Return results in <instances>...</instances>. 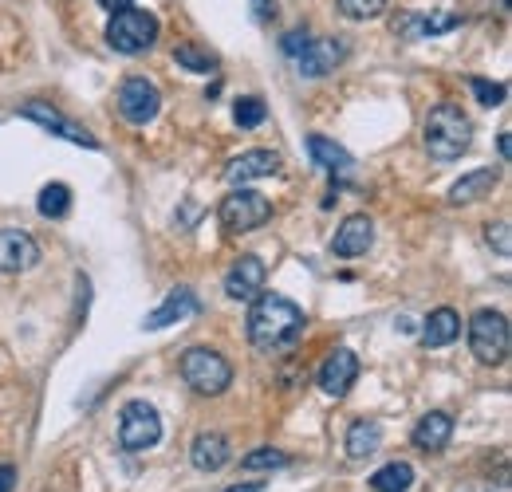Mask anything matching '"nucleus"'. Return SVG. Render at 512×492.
<instances>
[{"label":"nucleus","mask_w":512,"mask_h":492,"mask_svg":"<svg viewBox=\"0 0 512 492\" xmlns=\"http://www.w3.org/2000/svg\"><path fill=\"white\" fill-rule=\"evenodd\" d=\"M410 485H414V465L410 461H390V465H383L371 477V489L375 492H406Z\"/></svg>","instance_id":"24"},{"label":"nucleus","mask_w":512,"mask_h":492,"mask_svg":"<svg viewBox=\"0 0 512 492\" xmlns=\"http://www.w3.org/2000/svg\"><path fill=\"white\" fill-rule=\"evenodd\" d=\"M371 245H375V221L363 217V213H355V217H347V221L339 225V233H335V241H331V252H335L339 260H355V256H367Z\"/></svg>","instance_id":"15"},{"label":"nucleus","mask_w":512,"mask_h":492,"mask_svg":"<svg viewBox=\"0 0 512 492\" xmlns=\"http://www.w3.org/2000/svg\"><path fill=\"white\" fill-rule=\"evenodd\" d=\"M308 154H312V162L327 170V174H351L355 170V158L343 150V146H335L331 138H323V134H312L308 138Z\"/></svg>","instance_id":"20"},{"label":"nucleus","mask_w":512,"mask_h":492,"mask_svg":"<svg viewBox=\"0 0 512 492\" xmlns=\"http://www.w3.org/2000/svg\"><path fill=\"white\" fill-rule=\"evenodd\" d=\"M264 280H268L264 260L260 256H241L225 276V296L229 300H256L264 292Z\"/></svg>","instance_id":"14"},{"label":"nucleus","mask_w":512,"mask_h":492,"mask_svg":"<svg viewBox=\"0 0 512 492\" xmlns=\"http://www.w3.org/2000/svg\"><path fill=\"white\" fill-rule=\"evenodd\" d=\"M497 150H501V158H505V162H509V150H512L509 134H501V138H497Z\"/></svg>","instance_id":"36"},{"label":"nucleus","mask_w":512,"mask_h":492,"mask_svg":"<svg viewBox=\"0 0 512 492\" xmlns=\"http://www.w3.org/2000/svg\"><path fill=\"white\" fill-rule=\"evenodd\" d=\"M119 111H123V119L134 126H146L158 119V111H162V91L150 83V79H142V75H130L119 83Z\"/></svg>","instance_id":"10"},{"label":"nucleus","mask_w":512,"mask_h":492,"mask_svg":"<svg viewBox=\"0 0 512 492\" xmlns=\"http://www.w3.org/2000/svg\"><path fill=\"white\" fill-rule=\"evenodd\" d=\"M489 245L497 248V256H509V252H512L509 221H497V225H489Z\"/></svg>","instance_id":"31"},{"label":"nucleus","mask_w":512,"mask_h":492,"mask_svg":"<svg viewBox=\"0 0 512 492\" xmlns=\"http://www.w3.org/2000/svg\"><path fill=\"white\" fill-rule=\"evenodd\" d=\"M162 437V418L150 402H127L123 406V418H119V445L127 453H142L150 445H158Z\"/></svg>","instance_id":"8"},{"label":"nucleus","mask_w":512,"mask_h":492,"mask_svg":"<svg viewBox=\"0 0 512 492\" xmlns=\"http://www.w3.org/2000/svg\"><path fill=\"white\" fill-rule=\"evenodd\" d=\"M379 445H383V426L375 418L351 422V430H347V457L351 461H367L371 453H379Z\"/></svg>","instance_id":"21"},{"label":"nucleus","mask_w":512,"mask_h":492,"mask_svg":"<svg viewBox=\"0 0 512 492\" xmlns=\"http://www.w3.org/2000/svg\"><path fill=\"white\" fill-rule=\"evenodd\" d=\"M284 465H288V453H280V449H253V453L241 457V469H249V473H256V469H284Z\"/></svg>","instance_id":"28"},{"label":"nucleus","mask_w":512,"mask_h":492,"mask_svg":"<svg viewBox=\"0 0 512 492\" xmlns=\"http://www.w3.org/2000/svg\"><path fill=\"white\" fill-rule=\"evenodd\" d=\"M107 44L123 56H138L150 52L158 44V16L142 12V8H119L107 24Z\"/></svg>","instance_id":"4"},{"label":"nucleus","mask_w":512,"mask_h":492,"mask_svg":"<svg viewBox=\"0 0 512 492\" xmlns=\"http://www.w3.org/2000/svg\"><path fill=\"white\" fill-rule=\"evenodd\" d=\"M16 485V469L12 465H0V492H12Z\"/></svg>","instance_id":"33"},{"label":"nucleus","mask_w":512,"mask_h":492,"mask_svg":"<svg viewBox=\"0 0 512 492\" xmlns=\"http://www.w3.org/2000/svg\"><path fill=\"white\" fill-rule=\"evenodd\" d=\"M473 146V123L457 103H438L426 115V150L434 162H457Z\"/></svg>","instance_id":"2"},{"label":"nucleus","mask_w":512,"mask_h":492,"mask_svg":"<svg viewBox=\"0 0 512 492\" xmlns=\"http://www.w3.org/2000/svg\"><path fill=\"white\" fill-rule=\"evenodd\" d=\"M40 264V245L24 229H0V272H28Z\"/></svg>","instance_id":"13"},{"label":"nucleus","mask_w":512,"mask_h":492,"mask_svg":"<svg viewBox=\"0 0 512 492\" xmlns=\"http://www.w3.org/2000/svg\"><path fill=\"white\" fill-rule=\"evenodd\" d=\"M355 378H359V355L351 347H335L323 359L320 374H316V382H320V390L327 398H343L355 386Z\"/></svg>","instance_id":"12"},{"label":"nucleus","mask_w":512,"mask_h":492,"mask_svg":"<svg viewBox=\"0 0 512 492\" xmlns=\"http://www.w3.org/2000/svg\"><path fill=\"white\" fill-rule=\"evenodd\" d=\"M493 189H497V170H473V174H465L461 182H453L449 205H473V201H481V197L493 193Z\"/></svg>","instance_id":"23"},{"label":"nucleus","mask_w":512,"mask_h":492,"mask_svg":"<svg viewBox=\"0 0 512 492\" xmlns=\"http://www.w3.org/2000/svg\"><path fill=\"white\" fill-rule=\"evenodd\" d=\"M233 119L241 130H256V126L268 119V107H264V99H256V95H245V99H237V107H233Z\"/></svg>","instance_id":"27"},{"label":"nucleus","mask_w":512,"mask_h":492,"mask_svg":"<svg viewBox=\"0 0 512 492\" xmlns=\"http://www.w3.org/2000/svg\"><path fill=\"white\" fill-rule=\"evenodd\" d=\"M457 24H461V16H457V12H446V8H434V12H426V8H402V12H394V20H390L394 36H406V40L446 36Z\"/></svg>","instance_id":"9"},{"label":"nucleus","mask_w":512,"mask_h":492,"mask_svg":"<svg viewBox=\"0 0 512 492\" xmlns=\"http://www.w3.org/2000/svg\"><path fill=\"white\" fill-rule=\"evenodd\" d=\"M174 63L193 71V75H209V71L217 67V56L205 52V48H197V44H178V48H174Z\"/></svg>","instance_id":"26"},{"label":"nucleus","mask_w":512,"mask_h":492,"mask_svg":"<svg viewBox=\"0 0 512 492\" xmlns=\"http://www.w3.org/2000/svg\"><path fill=\"white\" fill-rule=\"evenodd\" d=\"M20 119H28V123H40L48 134H56V138H67V142H75V146H87V150H99V142H95V134H87L79 123H71L64 111H56L52 103H44V99H28L24 107H20Z\"/></svg>","instance_id":"11"},{"label":"nucleus","mask_w":512,"mask_h":492,"mask_svg":"<svg viewBox=\"0 0 512 492\" xmlns=\"http://www.w3.org/2000/svg\"><path fill=\"white\" fill-rule=\"evenodd\" d=\"M304 331V311L296 308L288 296H276V292H260L249 311V343L256 351L272 355V351H284L300 339Z\"/></svg>","instance_id":"1"},{"label":"nucleus","mask_w":512,"mask_h":492,"mask_svg":"<svg viewBox=\"0 0 512 492\" xmlns=\"http://www.w3.org/2000/svg\"><path fill=\"white\" fill-rule=\"evenodd\" d=\"M469 351L485 367H501L509 359V319H505V311L485 308L469 319Z\"/></svg>","instance_id":"3"},{"label":"nucleus","mask_w":512,"mask_h":492,"mask_svg":"<svg viewBox=\"0 0 512 492\" xmlns=\"http://www.w3.org/2000/svg\"><path fill=\"white\" fill-rule=\"evenodd\" d=\"M449 437H453V418L442 414V410H434V414H426L414 433H410V441L422 449V453H442L449 445Z\"/></svg>","instance_id":"18"},{"label":"nucleus","mask_w":512,"mask_h":492,"mask_svg":"<svg viewBox=\"0 0 512 492\" xmlns=\"http://www.w3.org/2000/svg\"><path fill=\"white\" fill-rule=\"evenodd\" d=\"M201 311L197 304V296H193V288H174L158 308L146 315V331H162V327H170V323H182V319H193Z\"/></svg>","instance_id":"16"},{"label":"nucleus","mask_w":512,"mask_h":492,"mask_svg":"<svg viewBox=\"0 0 512 492\" xmlns=\"http://www.w3.org/2000/svg\"><path fill=\"white\" fill-rule=\"evenodd\" d=\"M457 335H461V315L453 308H438L426 315V327H422L426 347H449Z\"/></svg>","instance_id":"22"},{"label":"nucleus","mask_w":512,"mask_h":492,"mask_svg":"<svg viewBox=\"0 0 512 492\" xmlns=\"http://www.w3.org/2000/svg\"><path fill=\"white\" fill-rule=\"evenodd\" d=\"M272 174H280V154H276V150H245V154L233 158L229 170H225V178L233 185L256 182V178H272Z\"/></svg>","instance_id":"17"},{"label":"nucleus","mask_w":512,"mask_h":492,"mask_svg":"<svg viewBox=\"0 0 512 492\" xmlns=\"http://www.w3.org/2000/svg\"><path fill=\"white\" fill-rule=\"evenodd\" d=\"M190 461H193V469H201V473L225 469V465H229V441H225L221 433H201V437H193Z\"/></svg>","instance_id":"19"},{"label":"nucleus","mask_w":512,"mask_h":492,"mask_svg":"<svg viewBox=\"0 0 512 492\" xmlns=\"http://www.w3.org/2000/svg\"><path fill=\"white\" fill-rule=\"evenodd\" d=\"M182 378L190 382V390L205 394V398H217V394L229 390L233 367H229L225 355H217V351H209V347H190V351L182 355Z\"/></svg>","instance_id":"6"},{"label":"nucleus","mask_w":512,"mask_h":492,"mask_svg":"<svg viewBox=\"0 0 512 492\" xmlns=\"http://www.w3.org/2000/svg\"><path fill=\"white\" fill-rule=\"evenodd\" d=\"M284 52L292 56L296 71H300L304 79L331 75V71L343 63V44H339V40H312L308 32H288V36H284Z\"/></svg>","instance_id":"5"},{"label":"nucleus","mask_w":512,"mask_h":492,"mask_svg":"<svg viewBox=\"0 0 512 492\" xmlns=\"http://www.w3.org/2000/svg\"><path fill=\"white\" fill-rule=\"evenodd\" d=\"M386 4L390 0H339V12L347 16V20H375V16H383Z\"/></svg>","instance_id":"29"},{"label":"nucleus","mask_w":512,"mask_h":492,"mask_svg":"<svg viewBox=\"0 0 512 492\" xmlns=\"http://www.w3.org/2000/svg\"><path fill=\"white\" fill-rule=\"evenodd\" d=\"M99 4H103V8H107V12H119V8H130V4H134V0H99Z\"/></svg>","instance_id":"34"},{"label":"nucleus","mask_w":512,"mask_h":492,"mask_svg":"<svg viewBox=\"0 0 512 492\" xmlns=\"http://www.w3.org/2000/svg\"><path fill=\"white\" fill-rule=\"evenodd\" d=\"M469 87H473V95H477V103L481 107H501L505 103V95H509V87L505 83H489V79H469Z\"/></svg>","instance_id":"30"},{"label":"nucleus","mask_w":512,"mask_h":492,"mask_svg":"<svg viewBox=\"0 0 512 492\" xmlns=\"http://www.w3.org/2000/svg\"><path fill=\"white\" fill-rule=\"evenodd\" d=\"M36 209H40V217H48V221H60L71 213V189L64 182H52L40 189V197H36Z\"/></svg>","instance_id":"25"},{"label":"nucleus","mask_w":512,"mask_h":492,"mask_svg":"<svg viewBox=\"0 0 512 492\" xmlns=\"http://www.w3.org/2000/svg\"><path fill=\"white\" fill-rule=\"evenodd\" d=\"M217 217H221V225L229 233H253L260 225H268L272 201L264 193H253V189H233V193H225Z\"/></svg>","instance_id":"7"},{"label":"nucleus","mask_w":512,"mask_h":492,"mask_svg":"<svg viewBox=\"0 0 512 492\" xmlns=\"http://www.w3.org/2000/svg\"><path fill=\"white\" fill-rule=\"evenodd\" d=\"M253 16L256 20H272L276 16V0H253Z\"/></svg>","instance_id":"32"},{"label":"nucleus","mask_w":512,"mask_h":492,"mask_svg":"<svg viewBox=\"0 0 512 492\" xmlns=\"http://www.w3.org/2000/svg\"><path fill=\"white\" fill-rule=\"evenodd\" d=\"M225 492H264V485H260V481H249V485H233V489H225Z\"/></svg>","instance_id":"35"}]
</instances>
